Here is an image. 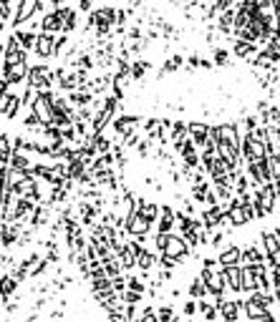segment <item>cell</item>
Instances as JSON below:
<instances>
[{"label":"cell","instance_id":"6da1fadb","mask_svg":"<svg viewBox=\"0 0 280 322\" xmlns=\"http://www.w3.org/2000/svg\"><path fill=\"white\" fill-rule=\"evenodd\" d=\"M26 83H28V88L38 91V93H41V91H51V86L56 83V73H53L46 63H35V66L28 68Z\"/></svg>","mask_w":280,"mask_h":322},{"label":"cell","instance_id":"7a4b0ae2","mask_svg":"<svg viewBox=\"0 0 280 322\" xmlns=\"http://www.w3.org/2000/svg\"><path fill=\"white\" fill-rule=\"evenodd\" d=\"M53 98H56L53 91H41L38 98L33 101V106H31V111L41 118L43 126H51V123H53V114H56V111H53Z\"/></svg>","mask_w":280,"mask_h":322},{"label":"cell","instance_id":"3957f363","mask_svg":"<svg viewBox=\"0 0 280 322\" xmlns=\"http://www.w3.org/2000/svg\"><path fill=\"white\" fill-rule=\"evenodd\" d=\"M46 8V0H18V10H15V15H13V26L18 30V26H23V23H28L33 15H38L41 10Z\"/></svg>","mask_w":280,"mask_h":322},{"label":"cell","instance_id":"277c9868","mask_svg":"<svg viewBox=\"0 0 280 322\" xmlns=\"http://www.w3.org/2000/svg\"><path fill=\"white\" fill-rule=\"evenodd\" d=\"M202 280H205L207 290L219 297L222 287H225V272H219V269H217V262H215V260H207V262H205V272H202Z\"/></svg>","mask_w":280,"mask_h":322},{"label":"cell","instance_id":"5b68a950","mask_svg":"<svg viewBox=\"0 0 280 322\" xmlns=\"http://www.w3.org/2000/svg\"><path fill=\"white\" fill-rule=\"evenodd\" d=\"M28 63H3V73H0V81H8L10 86L21 83L28 78Z\"/></svg>","mask_w":280,"mask_h":322},{"label":"cell","instance_id":"8992f818","mask_svg":"<svg viewBox=\"0 0 280 322\" xmlns=\"http://www.w3.org/2000/svg\"><path fill=\"white\" fill-rule=\"evenodd\" d=\"M3 63H28V51L18 43L15 35L8 38L5 43V56H3Z\"/></svg>","mask_w":280,"mask_h":322},{"label":"cell","instance_id":"52a82bcc","mask_svg":"<svg viewBox=\"0 0 280 322\" xmlns=\"http://www.w3.org/2000/svg\"><path fill=\"white\" fill-rule=\"evenodd\" d=\"M21 234H23L21 232V222H3L0 224V247H5V249L15 247Z\"/></svg>","mask_w":280,"mask_h":322},{"label":"cell","instance_id":"ba28073f","mask_svg":"<svg viewBox=\"0 0 280 322\" xmlns=\"http://www.w3.org/2000/svg\"><path fill=\"white\" fill-rule=\"evenodd\" d=\"M33 53L38 56V58H53L56 56V35H51V33H41L38 38H35V48H33Z\"/></svg>","mask_w":280,"mask_h":322},{"label":"cell","instance_id":"9c48e42d","mask_svg":"<svg viewBox=\"0 0 280 322\" xmlns=\"http://www.w3.org/2000/svg\"><path fill=\"white\" fill-rule=\"evenodd\" d=\"M41 30H43V33H51V35L58 33V30L63 33V18H61V13H58V8H56V10H48V13L41 18Z\"/></svg>","mask_w":280,"mask_h":322},{"label":"cell","instance_id":"30bf717a","mask_svg":"<svg viewBox=\"0 0 280 322\" xmlns=\"http://www.w3.org/2000/svg\"><path fill=\"white\" fill-rule=\"evenodd\" d=\"M114 109H116V101H114V98H109V101L104 103L101 114L93 118V134H96V136H98V131H104V126L111 121V116H114Z\"/></svg>","mask_w":280,"mask_h":322},{"label":"cell","instance_id":"8fae6325","mask_svg":"<svg viewBox=\"0 0 280 322\" xmlns=\"http://www.w3.org/2000/svg\"><path fill=\"white\" fill-rule=\"evenodd\" d=\"M15 292H18V282L13 280L10 272H3V274H0V297L8 299V297H13Z\"/></svg>","mask_w":280,"mask_h":322},{"label":"cell","instance_id":"7c38bea8","mask_svg":"<svg viewBox=\"0 0 280 322\" xmlns=\"http://www.w3.org/2000/svg\"><path fill=\"white\" fill-rule=\"evenodd\" d=\"M225 280H227V285H230L235 292L243 290V269H240V267H225Z\"/></svg>","mask_w":280,"mask_h":322},{"label":"cell","instance_id":"4fadbf2b","mask_svg":"<svg viewBox=\"0 0 280 322\" xmlns=\"http://www.w3.org/2000/svg\"><path fill=\"white\" fill-rule=\"evenodd\" d=\"M8 166H10V169H13V171H28V169H31L33 164H31V161H28V156H26V154H23V151H15V154H13V159H10V164H8Z\"/></svg>","mask_w":280,"mask_h":322},{"label":"cell","instance_id":"5bb4252c","mask_svg":"<svg viewBox=\"0 0 280 322\" xmlns=\"http://www.w3.org/2000/svg\"><path fill=\"white\" fill-rule=\"evenodd\" d=\"M240 257H243V252H240L237 247H230L227 252L219 254V264H222V267H237Z\"/></svg>","mask_w":280,"mask_h":322},{"label":"cell","instance_id":"9a60e30c","mask_svg":"<svg viewBox=\"0 0 280 322\" xmlns=\"http://www.w3.org/2000/svg\"><path fill=\"white\" fill-rule=\"evenodd\" d=\"M13 35L18 38V43H21L26 51H33V48H35V38H38V33H33V30H15Z\"/></svg>","mask_w":280,"mask_h":322},{"label":"cell","instance_id":"2e32d148","mask_svg":"<svg viewBox=\"0 0 280 322\" xmlns=\"http://www.w3.org/2000/svg\"><path fill=\"white\" fill-rule=\"evenodd\" d=\"M245 310H248V317H252V320H263V317L268 315V312H265V305H260L255 297L245 305Z\"/></svg>","mask_w":280,"mask_h":322},{"label":"cell","instance_id":"e0dca14e","mask_svg":"<svg viewBox=\"0 0 280 322\" xmlns=\"http://www.w3.org/2000/svg\"><path fill=\"white\" fill-rule=\"evenodd\" d=\"M48 214H51L48 206H35V211H33L31 219H28L31 227H41V224H46V222H48Z\"/></svg>","mask_w":280,"mask_h":322},{"label":"cell","instance_id":"ac0fdd59","mask_svg":"<svg viewBox=\"0 0 280 322\" xmlns=\"http://www.w3.org/2000/svg\"><path fill=\"white\" fill-rule=\"evenodd\" d=\"M68 101H71V103H76V106H86V103L91 101V93H89L86 88H78V91H71Z\"/></svg>","mask_w":280,"mask_h":322},{"label":"cell","instance_id":"d6986e66","mask_svg":"<svg viewBox=\"0 0 280 322\" xmlns=\"http://www.w3.org/2000/svg\"><path fill=\"white\" fill-rule=\"evenodd\" d=\"M219 310H222V317H225L227 322L237 320V305H235V302H222V307H219Z\"/></svg>","mask_w":280,"mask_h":322},{"label":"cell","instance_id":"ffe728a7","mask_svg":"<svg viewBox=\"0 0 280 322\" xmlns=\"http://www.w3.org/2000/svg\"><path fill=\"white\" fill-rule=\"evenodd\" d=\"M13 3L10 0H0V20L5 23V20H13Z\"/></svg>","mask_w":280,"mask_h":322},{"label":"cell","instance_id":"44dd1931","mask_svg":"<svg viewBox=\"0 0 280 322\" xmlns=\"http://www.w3.org/2000/svg\"><path fill=\"white\" fill-rule=\"evenodd\" d=\"M21 109H23V101L15 96V98H13V103H10V109H8V114H5V118H8V121H15L18 114H21Z\"/></svg>","mask_w":280,"mask_h":322},{"label":"cell","instance_id":"7402d4cb","mask_svg":"<svg viewBox=\"0 0 280 322\" xmlns=\"http://www.w3.org/2000/svg\"><path fill=\"white\" fill-rule=\"evenodd\" d=\"M205 292H207L205 280H202V277H199V280H194V282H192V287H189V294H192V297H202Z\"/></svg>","mask_w":280,"mask_h":322},{"label":"cell","instance_id":"603a6c76","mask_svg":"<svg viewBox=\"0 0 280 322\" xmlns=\"http://www.w3.org/2000/svg\"><path fill=\"white\" fill-rule=\"evenodd\" d=\"M13 93H0V116H5L8 114V109H10V103H13Z\"/></svg>","mask_w":280,"mask_h":322},{"label":"cell","instance_id":"cb8c5ba5","mask_svg":"<svg viewBox=\"0 0 280 322\" xmlns=\"http://www.w3.org/2000/svg\"><path fill=\"white\" fill-rule=\"evenodd\" d=\"M23 123H26V126H28V128H38V126H43V123H41V118L35 116V114H28V116H26V121H23Z\"/></svg>","mask_w":280,"mask_h":322},{"label":"cell","instance_id":"d4e9b609","mask_svg":"<svg viewBox=\"0 0 280 322\" xmlns=\"http://www.w3.org/2000/svg\"><path fill=\"white\" fill-rule=\"evenodd\" d=\"M199 310H202V315H205L207 320H215V317H217V312H215V307H210V305H205V302L199 305Z\"/></svg>","mask_w":280,"mask_h":322},{"label":"cell","instance_id":"484cf974","mask_svg":"<svg viewBox=\"0 0 280 322\" xmlns=\"http://www.w3.org/2000/svg\"><path fill=\"white\" fill-rule=\"evenodd\" d=\"M156 317H159V322H172V320H174V317H172V310H169V307H162Z\"/></svg>","mask_w":280,"mask_h":322},{"label":"cell","instance_id":"4316f807","mask_svg":"<svg viewBox=\"0 0 280 322\" xmlns=\"http://www.w3.org/2000/svg\"><path fill=\"white\" fill-rule=\"evenodd\" d=\"M129 287H131V292H142V285H139V280H129Z\"/></svg>","mask_w":280,"mask_h":322},{"label":"cell","instance_id":"83f0119b","mask_svg":"<svg viewBox=\"0 0 280 322\" xmlns=\"http://www.w3.org/2000/svg\"><path fill=\"white\" fill-rule=\"evenodd\" d=\"M66 46V35H61V38H56V56L61 53V48Z\"/></svg>","mask_w":280,"mask_h":322},{"label":"cell","instance_id":"f1b7e54d","mask_svg":"<svg viewBox=\"0 0 280 322\" xmlns=\"http://www.w3.org/2000/svg\"><path fill=\"white\" fill-rule=\"evenodd\" d=\"M185 312H187V315H194V312H197V307H194V302H189V305H187V307H185Z\"/></svg>","mask_w":280,"mask_h":322},{"label":"cell","instance_id":"f546056e","mask_svg":"<svg viewBox=\"0 0 280 322\" xmlns=\"http://www.w3.org/2000/svg\"><path fill=\"white\" fill-rule=\"evenodd\" d=\"M275 280H278V285H280V264L275 267Z\"/></svg>","mask_w":280,"mask_h":322},{"label":"cell","instance_id":"4dcf8cb0","mask_svg":"<svg viewBox=\"0 0 280 322\" xmlns=\"http://www.w3.org/2000/svg\"><path fill=\"white\" fill-rule=\"evenodd\" d=\"M48 3H53V5H56V8H58V3H63V0H48Z\"/></svg>","mask_w":280,"mask_h":322},{"label":"cell","instance_id":"1f68e13d","mask_svg":"<svg viewBox=\"0 0 280 322\" xmlns=\"http://www.w3.org/2000/svg\"><path fill=\"white\" fill-rule=\"evenodd\" d=\"M3 28H5V23H3V20H0V30H3Z\"/></svg>","mask_w":280,"mask_h":322}]
</instances>
